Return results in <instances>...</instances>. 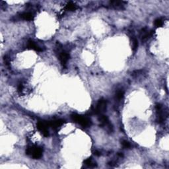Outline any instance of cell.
Segmentation results:
<instances>
[{"label": "cell", "mask_w": 169, "mask_h": 169, "mask_svg": "<svg viewBox=\"0 0 169 169\" xmlns=\"http://www.w3.org/2000/svg\"><path fill=\"white\" fill-rule=\"evenodd\" d=\"M71 118H72L73 122H77V123L79 124L81 126H82L84 128L89 127L91 124V120L88 117L83 116L79 115L75 113L72 114L71 115Z\"/></svg>", "instance_id": "obj_1"}, {"label": "cell", "mask_w": 169, "mask_h": 169, "mask_svg": "<svg viewBox=\"0 0 169 169\" xmlns=\"http://www.w3.org/2000/svg\"><path fill=\"white\" fill-rule=\"evenodd\" d=\"M42 149L38 146L28 147L26 150L28 155H31L34 158H39L42 155Z\"/></svg>", "instance_id": "obj_2"}, {"label": "cell", "mask_w": 169, "mask_h": 169, "mask_svg": "<svg viewBox=\"0 0 169 169\" xmlns=\"http://www.w3.org/2000/svg\"><path fill=\"white\" fill-rule=\"evenodd\" d=\"M107 102L105 99H102L100 100V101L98 102L96 108H95L94 110H93L94 114L99 116L103 114L104 112L105 111L106 109H107Z\"/></svg>", "instance_id": "obj_3"}, {"label": "cell", "mask_w": 169, "mask_h": 169, "mask_svg": "<svg viewBox=\"0 0 169 169\" xmlns=\"http://www.w3.org/2000/svg\"><path fill=\"white\" fill-rule=\"evenodd\" d=\"M99 120L100 122H101V124L102 126H103V127H105L107 128L108 132H112L113 131L112 126V124L110 123V121L107 116H106L103 114L99 115Z\"/></svg>", "instance_id": "obj_4"}, {"label": "cell", "mask_w": 169, "mask_h": 169, "mask_svg": "<svg viewBox=\"0 0 169 169\" xmlns=\"http://www.w3.org/2000/svg\"><path fill=\"white\" fill-rule=\"evenodd\" d=\"M48 126H49L48 123L46 122L40 121L37 123L38 130H39L40 133H41L44 136H45V137H48L49 135L48 130Z\"/></svg>", "instance_id": "obj_5"}, {"label": "cell", "mask_w": 169, "mask_h": 169, "mask_svg": "<svg viewBox=\"0 0 169 169\" xmlns=\"http://www.w3.org/2000/svg\"><path fill=\"white\" fill-rule=\"evenodd\" d=\"M58 57L62 66H66L67 62H68L69 58H70V55H69L68 53L65 52L64 50H59Z\"/></svg>", "instance_id": "obj_6"}, {"label": "cell", "mask_w": 169, "mask_h": 169, "mask_svg": "<svg viewBox=\"0 0 169 169\" xmlns=\"http://www.w3.org/2000/svg\"><path fill=\"white\" fill-rule=\"evenodd\" d=\"M153 31L151 30V31H149V30L147 29L146 28H144L141 30V38L142 40H148L149 38H150L153 34Z\"/></svg>", "instance_id": "obj_7"}, {"label": "cell", "mask_w": 169, "mask_h": 169, "mask_svg": "<svg viewBox=\"0 0 169 169\" xmlns=\"http://www.w3.org/2000/svg\"><path fill=\"white\" fill-rule=\"evenodd\" d=\"M64 123V120H63L62 119H58V120H52L50 122H48L49 126H51L52 128H58L60 127L61 126H62Z\"/></svg>", "instance_id": "obj_8"}, {"label": "cell", "mask_w": 169, "mask_h": 169, "mask_svg": "<svg viewBox=\"0 0 169 169\" xmlns=\"http://www.w3.org/2000/svg\"><path fill=\"white\" fill-rule=\"evenodd\" d=\"M125 4L126 2L123 1H111L110 2V5L111 7L115 9H122Z\"/></svg>", "instance_id": "obj_9"}, {"label": "cell", "mask_w": 169, "mask_h": 169, "mask_svg": "<svg viewBox=\"0 0 169 169\" xmlns=\"http://www.w3.org/2000/svg\"><path fill=\"white\" fill-rule=\"evenodd\" d=\"M28 48L29 49H31V50H35L36 52H41V51H42V49L40 48L39 46L32 40H29L28 41Z\"/></svg>", "instance_id": "obj_10"}, {"label": "cell", "mask_w": 169, "mask_h": 169, "mask_svg": "<svg viewBox=\"0 0 169 169\" xmlns=\"http://www.w3.org/2000/svg\"><path fill=\"white\" fill-rule=\"evenodd\" d=\"M65 9H66L67 11H75V10L77 9V7L75 3H73V2H69L66 5Z\"/></svg>", "instance_id": "obj_11"}, {"label": "cell", "mask_w": 169, "mask_h": 169, "mask_svg": "<svg viewBox=\"0 0 169 169\" xmlns=\"http://www.w3.org/2000/svg\"><path fill=\"white\" fill-rule=\"evenodd\" d=\"M21 17L24 20H26V21H30L33 19V15L32 13H23L21 15Z\"/></svg>", "instance_id": "obj_12"}, {"label": "cell", "mask_w": 169, "mask_h": 169, "mask_svg": "<svg viewBox=\"0 0 169 169\" xmlns=\"http://www.w3.org/2000/svg\"><path fill=\"white\" fill-rule=\"evenodd\" d=\"M84 163L86 164V165L90 166V167H95V166H96V163H95V162L93 161L92 158H87V159L84 161Z\"/></svg>", "instance_id": "obj_13"}, {"label": "cell", "mask_w": 169, "mask_h": 169, "mask_svg": "<svg viewBox=\"0 0 169 169\" xmlns=\"http://www.w3.org/2000/svg\"><path fill=\"white\" fill-rule=\"evenodd\" d=\"M124 93L122 90H119L117 91V93H116V99L117 100H121L124 97Z\"/></svg>", "instance_id": "obj_14"}, {"label": "cell", "mask_w": 169, "mask_h": 169, "mask_svg": "<svg viewBox=\"0 0 169 169\" xmlns=\"http://www.w3.org/2000/svg\"><path fill=\"white\" fill-rule=\"evenodd\" d=\"M122 145L123 146V147L126 149H130L131 147V144L127 140H122Z\"/></svg>", "instance_id": "obj_15"}, {"label": "cell", "mask_w": 169, "mask_h": 169, "mask_svg": "<svg viewBox=\"0 0 169 169\" xmlns=\"http://www.w3.org/2000/svg\"><path fill=\"white\" fill-rule=\"evenodd\" d=\"M154 24H155V26L156 27H160V26H162L163 23H162V21L161 19H157L155 21Z\"/></svg>", "instance_id": "obj_16"}, {"label": "cell", "mask_w": 169, "mask_h": 169, "mask_svg": "<svg viewBox=\"0 0 169 169\" xmlns=\"http://www.w3.org/2000/svg\"><path fill=\"white\" fill-rule=\"evenodd\" d=\"M23 89H24V85L22 83H20L19 85V86H18V92H19V94H22L23 93Z\"/></svg>", "instance_id": "obj_17"}, {"label": "cell", "mask_w": 169, "mask_h": 169, "mask_svg": "<svg viewBox=\"0 0 169 169\" xmlns=\"http://www.w3.org/2000/svg\"><path fill=\"white\" fill-rule=\"evenodd\" d=\"M138 47V42L136 39H134L133 40V51H135L137 50V48Z\"/></svg>", "instance_id": "obj_18"}, {"label": "cell", "mask_w": 169, "mask_h": 169, "mask_svg": "<svg viewBox=\"0 0 169 169\" xmlns=\"http://www.w3.org/2000/svg\"><path fill=\"white\" fill-rule=\"evenodd\" d=\"M94 154H95V155H96V156H100L101 155V152H99V151H95L94 152Z\"/></svg>", "instance_id": "obj_19"}]
</instances>
